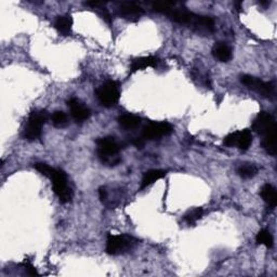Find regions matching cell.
Masks as SVG:
<instances>
[{"label":"cell","instance_id":"obj_1","mask_svg":"<svg viewBox=\"0 0 277 277\" xmlns=\"http://www.w3.org/2000/svg\"><path fill=\"white\" fill-rule=\"evenodd\" d=\"M163 14H166L171 21L186 25L200 34H210L215 30V22L211 17L195 14L185 9L176 8L175 2H172L168 8L163 11Z\"/></svg>","mask_w":277,"mask_h":277},{"label":"cell","instance_id":"obj_9","mask_svg":"<svg viewBox=\"0 0 277 277\" xmlns=\"http://www.w3.org/2000/svg\"><path fill=\"white\" fill-rule=\"evenodd\" d=\"M173 131L172 126L168 123H151L143 128L142 136L146 140H156L166 136H169Z\"/></svg>","mask_w":277,"mask_h":277},{"label":"cell","instance_id":"obj_14","mask_svg":"<svg viewBox=\"0 0 277 277\" xmlns=\"http://www.w3.org/2000/svg\"><path fill=\"white\" fill-rule=\"evenodd\" d=\"M212 54L220 62H229L232 59V50L223 43L216 44L212 49Z\"/></svg>","mask_w":277,"mask_h":277},{"label":"cell","instance_id":"obj_5","mask_svg":"<svg viewBox=\"0 0 277 277\" xmlns=\"http://www.w3.org/2000/svg\"><path fill=\"white\" fill-rule=\"evenodd\" d=\"M136 244L135 238L129 235H112L106 239V252L108 255L116 256L131 250Z\"/></svg>","mask_w":277,"mask_h":277},{"label":"cell","instance_id":"obj_7","mask_svg":"<svg viewBox=\"0 0 277 277\" xmlns=\"http://www.w3.org/2000/svg\"><path fill=\"white\" fill-rule=\"evenodd\" d=\"M252 143V136L249 129L236 131L224 138L223 144L225 146H237L240 151L245 152L250 147Z\"/></svg>","mask_w":277,"mask_h":277},{"label":"cell","instance_id":"obj_6","mask_svg":"<svg viewBox=\"0 0 277 277\" xmlns=\"http://www.w3.org/2000/svg\"><path fill=\"white\" fill-rule=\"evenodd\" d=\"M95 95L101 105L105 107H112L119 100L120 92L116 82L108 80L105 84L100 86L95 91Z\"/></svg>","mask_w":277,"mask_h":277},{"label":"cell","instance_id":"obj_23","mask_svg":"<svg viewBox=\"0 0 277 277\" xmlns=\"http://www.w3.org/2000/svg\"><path fill=\"white\" fill-rule=\"evenodd\" d=\"M201 216H203V209H201V208H196V209L189 211L187 215H185V217H184V221H185L187 224L192 225L197 222L201 218Z\"/></svg>","mask_w":277,"mask_h":277},{"label":"cell","instance_id":"obj_25","mask_svg":"<svg viewBox=\"0 0 277 277\" xmlns=\"http://www.w3.org/2000/svg\"><path fill=\"white\" fill-rule=\"evenodd\" d=\"M132 144H134V145L137 146L138 148H142L144 145V142L141 140V138H135V140L132 141Z\"/></svg>","mask_w":277,"mask_h":277},{"label":"cell","instance_id":"obj_24","mask_svg":"<svg viewBox=\"0 0 277 277\" xmlns=\"http://www.w3.org/2000/svg\"><path fill=\"white\" fill-rule=\"evenodd\" d=\"M25 268L27 269V272L30 273L31 275H38V272L36 271V269H35L32 264L26 263V264H25Z\"/></svg>","mask_w":277,"mask_h":277},{"label":"cell","instance_id":"obj_10","mask_svg":"<svg viewBox=\"0 0 277 277\" xmlns=\"http://www.w3.org/2000/svg\"><path fill=\"white\" fill-rule=\"evenodd\" d=\"M276 129V123L275 119L272 115L267 113V112H261L257 118L253 121L252 125V130L257 132L258 135L265 136L269 132Z\"/></svg>","mask_w":277,"mask_h":277},{"label":"cell","instance_id":"obj_16","mask_svg":"<svg viewBox=\"0 0 277 277\" xmlns=\"http://www.w3.org/2000/svg\"><path fill=\"white\" fill-rule=\"evenodd\" d=\"M72 25H73V20L69 15H62L57 16L55 20L54 26L56 31L59 32L63 36H68L72 33Z\"/></svg>","mask_w":277,"mask_h":277},{"label":"cell","instance_id":"obj_2","mask_svg":"<svg viewBox=\"0 0 277 277\" xmlns=\"http://www.w3.org/2000/svg\"><path fill=\"white\" fill-rule=\"evenodd\" d=\"M34 167L35 169L42 173L43 176L50 179L54 193L57 197H59L62 204H67L72 200L73 192L71 187L68 186L67 177L64 171L61 169L52 168V167L44 163L35 164Z\"/></svg>","mask_w":277,"mask_h":277},{"label":"cell","instance_id":"obj_19","mask_svg":"<svg viewBox=\"0 0 277 277\" xmlns=\"http://www.w3.org/2000/svg\"><path fill=\"white\" fill-rule=\"evenodd\" d=\"M263 148L268 154L274 156L276 154V129L263 136Z\"/></svg>","mask_w":277,"mask_h":277},{"label":"cell","instance_id":"obj_18","mask_svg":"<svg viewBox=\"0 0 277 277\" xmlns=\"http://www.w3.org/2000/svg\"><path fill=\"white\" fill-rule=\"evenodd\" d=\"M140 123H141V118H138V116H136V115H132V114H125L118 117V124L123 127L124 129L127 130L137 128V127L140 125Z\"/></svg>","mask_w":277,"mask_h":277},{"label":"cell","instance_id":"obj_11","mask_svg":"<svg viewBox=\"0 0 277 277\" xmlns=\"http://www.w3.org/2000/svg\"><path fill=\"white\" fill-rule=\"evenodd\" d=\"M117 12L123 19L135 22L144 14V10L135 2H121L117 9Z\"/></svg>","mask_w":277,"mask_h":277},{"label":"cell","instance_id":"obj_21","mask_svg":"<svg viewBox=\"0 0 277 277\" xmlns=\"http://www.w3.org/2000/svg\"><path fill=\"white\" fill-rule=\"evenodd\" d=\"M51 120H52V124H53V126L56 127V128H64V127L68 124L67 115L64 112H60V111H56L52 114Z\"/></svg>","mask_w":277,"mask_h":277},{"label":"cell","instance_id":"obj_15","mask_svg":"<svg viewBox=\"0 0 277 277\" xmlns=\"http://www.w3.org/2000/svg\"><path fill=\"white\" fill-rule=\"evenodd\" d=\"M165 176H166V171H164V170L154 169V170L146 171L145 173H144L143 178H142L141 189H144V188H146L147 186L152 185L153 183L160 180V179L164 178Z\"/></svg>","mask_w":277,"mask_h":277},{"label":"cell","instance_id":"obj_3","mask_svg":"<svg viewBox=\"0 0 277 277\" xmlns=\"http://www.w3.org/2000/svg\"><path fill=\"white\" fill-rule=\"evenodd\" d=\"M96 152L103 164L115 166L120 161V145L113 137H104L96 141Z\"/></svg>","mask_w":277,"mask_h":277},{"label":"cell","instance_id":"obj_22","mask_svg":"<svg viewBox=\"0 0 277 277\" xmlns=\"http://www.w3.org/2000/svg\"><path fill=\"white\" fill-rule=\"evenodd\" d=\"M237 172L242 179H250L257 175L258 168L253 165H241L237 169Z\"/></svg>","mask_w":277,"mask_h":277},{"label":"cell","instance_id":"obj_26","mask_svg":"<svg viewBox=\"0 0 277 277\" xmlns=\"http://www.w3.org/2000/svg\"><path fill=\"white\" fill-rule=\"evenodd\" d=\"M99 194H100V199H101L102 201H104V200L106 199V190H105V188L101 187L100 190H99Z\"/></svg>","mask_w":277,"mask_h":277},{"label":"cell","instance_id":"obj_17","mask_svg":"<svg viewBox=\"0 0 277 277\" xmlns=\"http://www.w3.org/2000/svg\"><path fill=\"white\" fill-rule=\"evenodd\" d=\"M260 194H261V197L270 207L272 208L276 207L277 194H276V189L273 185H271V184H265V185L262 186Z\"/></svg>","mask_w":277,"mask_h":277},{"label":"cell","instance_id":"obj_20","mask_svg":"<svg viewBox=\"0 0 277 277\" xmlns=\"http://www.w3.org/2000/svg\"><path fill=\"white\" fill-rule=\"evenodd\" d=\"M256 240H257L259 245H264L265 247H268V248L273 247V236L267 230L260 231V232L257 235Z\"/></svg>","mask_w":277,"mask_h":277},{"label":"cell","instance_id":"obj_4","mask_svg":"<svg viewBox=\"0 0 277 277\" xmlns=\"http://www.w3.org/2000/svg\"><path fill=\"white\" fill-rule=\"evenodd\" d=\"M48 119V113L46 111H35L27 119L24 129V138L27 141H35L42 136L43 126Z\"/></svg>","mask_w":277,"mask_h":277},{"label":"cell","instance_id":"obj_12","mask_svg":"<svg viewBox=\"0 0 277 277\" xmlns=\"http://www.w3.org/2000/svg\"><path fill=\"white\" fill-rule=\"evenodd\" d=\"M67 105L71 109V115L76 123H84L90 117V109L85 106L76 97H72L67 102Z\"/></svg>","mask_w":277,"mask_h":277},{"label":"cell","instance_id":"obj_13","mask_svg":"<svg viewBox=\"0 0 277 277\" xmlns=\"http://www.w3.org/2000/svg\"><path fill=\"white\" fill-rule=\"evenodd\" d=\"M159 60L158 57L156 56H143L138 57V59L134 60V62L131 63V72L136 73L138 71H142V69H145L147 67H156L158 65Z\"/></svg>","mask_w":277,"mask_h":277},{"label":"cell","instance_id":"obj_8","mask_svg":"<svg viewBox=\"0 0 277 277\" xmlns=\"http://www.w3.org/2000/svg\"><path fill=\"white\" fill-rule=\"evenodd\" d=\"M241 83L264 97H271L275 93V87L272 83L263 82V80L249 76V75L241 76Z\"/></svg>","mask_w":277,"mask_h":277}]
</instances>
